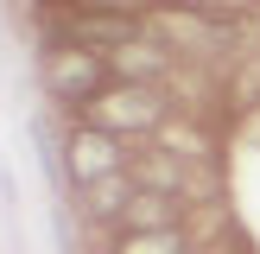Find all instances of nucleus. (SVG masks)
I'll return each instance as SVG.
<instances>
[{"label":"nucleus","mask_w":260,"mask_h":254,"mask_svg":"<svg viewBox=\"0 0 260 254\" xmlns=\"http://www.w3.org/2000/svg\"><path fill=\"white\" fill-rule=\"evenodd\" d=\"M45 83H51V96H63V102H102L108 96V57H102V51H83V45L51 51Z\"/></svg>","instance_id":"nucleus-1"},{"label":"nucleus","mask_w":260,"mask_h":254,"mask_svg":"<svg viewBox=\"0 0 260 254\" xmlns=\"http://www.w3.org/2000/svg\"><path fill=\"white\" fill-rule=\"evenodd\" d=\"M70 178L76 184H108V178H121V146H114V134H102V127H83V134H70Z\"/></svg>","instance_id":"nucleus-2"},{"label":"nucleus","mask_w":260,"mask_h":254,"mask_svg":"<svg viewBox=\"0 0 260 254\" xmlns=\"http://www.w3.org/2000/svg\"><path fill=\"white\" fill-rule=\"evenodd\" d=\"M89 108H95V127L108 134V127H152L165 114V102L152 96L146 83H121V89H108L102 102H89Z\"/></svg>","instance_id":"nucleus-3"},{"label":"nucleus","mask_w":260,"mask_h":254,"mask_svg":"<svg viewBox=\"0 0 260 254\" xmlns=\"http://www.w3.org/2000/svg\"><path fill=\"white\" fill-rule=\"evenodd\" d=\"M121 223H127V235H172L178 203L165 197V190H134L127 210H121Z\"/></svg>","instance_id":"nucleus-4"},{"label":"nucleus","mask_w":260,"mask_h":254,"mask_svg":"<svg viewBox=\"0 0 260 254\" xmlns=\"http://www.w3.org/2000/svg\"><path fill=\"white\" fill-rule=\"evenodd\" d=\"M70 32L83 38H114V51L134 38V19H121V13H70Z\"/></svg>","instance_id":"nucleus-5"},{"label":"nucleus","mask_w":260,"mask_h":254,"mask_svg":"<svg viewBox=\"0 0 260 254\" xmlns=\"http://www.w3.org/2000/svg\"><path fill=\"white\" fill-rule=\"evenodd\" d=\"M114 70H121V76H159L165 57L152 45H121V51H114Z\"/></svg>","instance_id":"nucleus-6"},{"label":"nucleus","mask_w":260,"mask_h":254,"mask_svg":"<svg viewBox=\"0 0 260 254\" xmlns=\"http://www.w3.org/2000/svg\"><path fill=\"white\" fill-rule=\"evenodd\" d=\"M114 254H184V241H178V229L172 235H121Z\"/></svg>","instance_id":"nucleus-7"}]
</instances>
